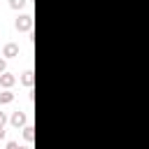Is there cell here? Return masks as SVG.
I'll return each instance as SVG.
<instances>
[{
	"label": "cell",
	"instance_id": "1",
	"mask_svg": "<svg viewBox=\"0 0 149 149\" xmlns=\"http://www.w3.org/2000/svg\"><path fill=\"white\" fill-rule=\"evenodd\" d=\"M30 28H33V16H30V14H21V16L16 19V30L28 33Z\"/></svg>",
	"mask_w": 149,
	"mask_h": 149
},
{
	"label": "cell",
	"instance_id": "2",
	"mask_svg": "<svg viewBox=\"0 0 149 149\" xmlns=\"http://www.w3.org/2000/svg\"><path fill=\"white\" fill-rule=\"evenodd\" d=\"M14 84H16V77H14L12 72H7V70H5V72L0 74V86H2V88H12Z\"/></svg>",
	"mask_w": 149,
	"mask_h": 149
},
{
	"label": "cell",
	"instance_id": "3",
	"mask_svg": "<svg viewBox=\"0 0 149 149\" xmlns=\"http://www.w3.org/2000/svg\"><path fill=\"white\" fill-rule=\"evenodd\" d=\"M2 56H5V58H14V56H19V44L7 42V44L2 47Z\"/></svg>",
	"mask_w": 149,
	"mask_h": 149
},
{
	"label": "cell",
	"instance_id": "4",
	"mask_svg": "<svg viewBox=\"0 0 149 149\" xmlns=\"http://www.w3.org/2000/svg\"><path fill=\"white\" fill-rule=\"evenodd\" d=\"M9 121H12L14 128H23V126H26V112H14Z\"/></svg>",
	"mask_w": 149,
	"mask_h": 149
},
{
	"label": "cell",
	"instance_id": "5",
	"mask_svg": "<svg viewBox=\"0 0 149 149\" xmlns=\"http://www.w3.org/2000/svg\"><path fill=\"white\" fill-rule=\"evenodd\" d=\"M21 84H23V86H28V88L33 86V70H30V68H28V70H23V74H21Z\"/></svg>",
	"mask_w": 149,
	"mask_h": 149
},
{
	"label": "cell",
	"instance_id": "6",
	"mask_svg": "<svg viewBox=\"0 0 149 149\" xmlns=\"http://www.w3.org/2000/svg\"><path fill=\"white\" fill-rule=\"evenodd\" d=\"M14 100V93L9 91V88H5L2 93H0V105H7V102H12Z\"/></svg>",
	"mask_w": 149,
	"mask_h": 149
},
{
	"label": "cell",
	"instance_id": "7",
	"mask_svg": "<svg viewBox=\"0 0 149 149\" xmlns=\"http://www.w3.org/2000/svg\"><path fill=\"white\" fill-rule=\"evenodd\" d=\"M35 128L33 126H23V137L28 140V142H33V137H35V133H33Z\"/></svg>",
	"mask_w": 149,
	"mask_h": 149
},
{
	"label": "cell",
	"instance_id": "8",
	"mask_svg": "<svg viewBox=\"0 0 149 149\" xmlns=\"http://www.w3.org/2000/svg\"><path fill=\"white\" fill-rule=\"evenodd\" d=\"M26 2H28V0H9V7H12V9H21Z\"/></svg>",
	"mask_w": 149,
	"mask_h": 149
},
{
	"label": "cell",
	"instance_id": "9",
	"mask_svg": "<svg viewBox=\"0 0 149 149\" xmlns=\"http://www.w3.org/2000/svg\"><path fill=\"white\" fill-rule=\"evenodd\" d=\"M5 149H23V147H19L16 142H7V147H5Z\"/></svg>",
	"mask_w": 149,
	"mask_h": 149
},
{
	"label": "cell",
	"instance_id": "10",
	"mask_svg": "<svg viewBox=\"0 0 149 149\" xmlns=\"http://www.w3.org/2000/svg\"><path fill=\"white\" fill-rule=\"evenodd\" d=\"M7 123V116H5V112H0V126H5Z\"/></svg>",
	"mask_w": 149,
	"mask_h": 149
},
{
	"label": "cell",
	"instance_id": "11",
	"mask_svg": "<svg viewBox=\"0 0 149 149\" xmlns=\"http://www.w3.org/2000/svg\"><path fill=\"white\" fill-rule=\"evenodd\" d=\"M5 68H7V63H5V58H0V74L5 72Z\"/></svg>",
	"mask_w": 149,
	"mask_h": 149
},
{
	"label": "cell",
	"instance_id": "12",
	"mask_svg": "<svg viewBox=\"0 0 149 149\" xmlns=\"http://www.w3.org/2000/svg\"><path fill=\"white\" fill-rule=\"evenodd\" d=\"M5 137V126H0V140Z\"/></svg>",
	"mask_w": 149,
	"mask_h": 149
},
{
	"label": "cell",
	"instance_id": "13",
	"mask_svg": "<svg viewBox=\"0 0 149 149\" xmlns=\"http://www.w3.org/2000/svg\"><path fill=\"white\" fill-rule=\"evenodd\" d=\"M23 149H30V147H23Z\"/></svg>",
	"mask_w": 149,
	"mask_h": 149
}]
</instances>
